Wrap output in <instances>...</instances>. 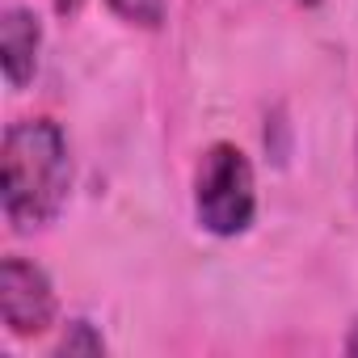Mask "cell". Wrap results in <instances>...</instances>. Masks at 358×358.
<instances>
[{"label":"cell","instance_id":"6","mask_svg":"<svg viewBox=\"0 0 358 358\" xmlns=\"http://www.w3.org/2000/svg\"><path fill=\"white\" fill-rule=\"evenodd\" d=\"M55 354H106V337L89 320H68L55 341Z\"/></svg>","mask_w":358,"mask_h":358},{"label":"cell","instance_id":"5","mask_svg":"<svg viewBox=\"0 0 358 358\" xmlns=\"http://www.w3.org/2000/svg\"><path fill=\"white\" fill-rule=\"evenodd\" d=\"M106 5L114 17H122L127 26H139V30H160L169 17V0H106Z\"/></svg>","mask_w":358,"mask_h":358},{"label":"cell","instance_id":"9","mask_svg":"<svg viewBox=\"0 0 358 358\" xmlns=\"http://www.w3.org/2000/svg\"><path fill=\"white\" fill-rule=\"evenodd\" d=\"M295 5H303V9H312V5H320V0H295Z\"/></svg>","mask_w":358,"mask_h":358},{"label":"cell","instance_id":"2","mask_svg":"<svg viewBox=\"0 0 358 358\" xmlns=\"http://www.w3.org/2000/svg\"><path fill=\"white\" fill-rule=\"evenodd\" d=\"M194 215L211 236H241L257 220L253 164L236 143H211L194 173Z\"/></svg>","mask_w":358,"mask_h":358},{"label":"cell","instance_id":"8","mask_svg":"<svg viewBox=\"0 0 358 358\" xmlns=\"http://www.w3.org/2000/svg\"><path fill=\"white\" fill-rule=\"evenodd\" d=\"M341 350H345V354H358V320H354V329H350V337L341 341Z\"/></svg>","mask_w":358,"mask_h":358},{"label":"cell","instance_id":"7","mask_svg":"<svg viewBox=\"0 0 358 358\" xmlns=\"http://www.w3.org/2000/svg\"><path fill=\"white\" fill-rule=\"evenodd\" d=\"M85 5H89V0H55V13H59V17H76Z\"/></svg>","mask_w":358,"mask_h":358},{"label":"cell","instance_id":"4","mask_svg":"<svg viewBox=\"0 0 358 358\" xmlns=\"http://www.w3.org/2000/svg\"><path fill=\"white\" fill-rule=\"evenodd\" d=\"M38 47H43V22L34 9L13 5L0 13V68L9 89H26L38 72Z\"/></svg>","mask_w":358,"mask_h":358},{"label":"cell","instance_id":"1","mask_svg":"<svg viewBox=\"0 0 358 358\" xmlns=\"http://www.w3.org/2000/svg\"><path fill=\"white\" fill-rule=\"evenodd\" d=\"M72 190L68 135L55 118H22L0 148V207L17 232L47 228Z\"/></svg>","mask_w":358,"mask_h":358},{"label":"cell","instance_id":"3","mask_svg":"<svg viewBox=\"0 0 358 358\" xmlns=\"http://www.w3.org/2000/svg\"><path fill=\"white\" fill-rule=\"evenodd\" d=\"M55 287L43 266L9 253L0 262V320L13 337H43L55 324Z\"/></svg>","mask_w":358,"mask_h":358}]
</instances>
